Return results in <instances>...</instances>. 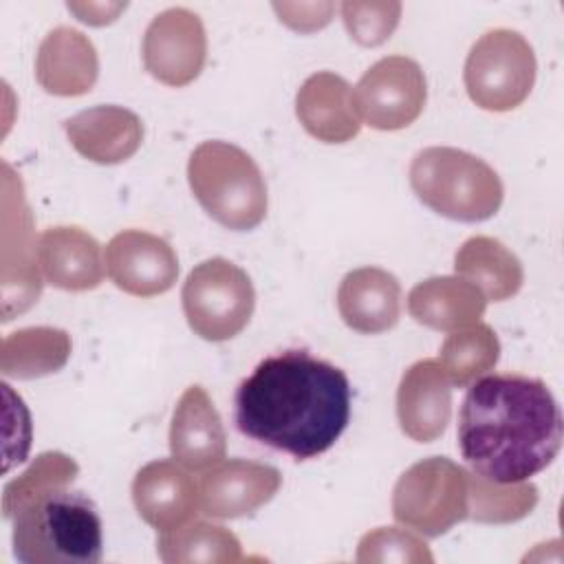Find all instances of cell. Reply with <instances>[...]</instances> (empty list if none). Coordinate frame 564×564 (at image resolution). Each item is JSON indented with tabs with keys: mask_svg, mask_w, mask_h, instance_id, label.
I'll list each match as a JSON object with an SVG mask.
<instances>
[{
	"mask_svg": "<svg viewBox=\"0 0 564 564\" xmlns=\"http://www.w3.org/2000/svg\"><path fill=\"white\" fill-rule=\"evenodd\" d=\"M401 9V2H344L341 18L357 44L379 46L399 26Z\"/></svg>",
	"mask_w": 564,
	"mask_h": 564,
	"instance_id": "83f0119b",
	"label": "cell"
},
{
	"mask_svg": "<svg viewBox=\"0 0 564 564\" xmlns=\"http://www.w3.org/2000/svg\"><path fill=\"white\" fill-rule=\"evenodd\" d=\"M156 555L165 564H234L242 560L238 538L229 529L203 520H189L176 529L161 531Z\"/></svg>",
	"mask_w": 564,
	"mask_h": 564,
	"instance_id": "cb8c5ba5",
	"label": "cell"
},
{
	"mask_svg": "<svg viewBox=\"0 0 564 564\" xmlns=\"http://www.w3.org/2000/svg\"><path fill=\"white\" fill-rule=\"evenodd\" d=\"M487 308L482 291L458 275L427 278L408 293V313L434 330H463L480 322Z\"/></svg>",
	"mask_w": 564,
	"mask_h": 564,
	"instance_id": "44dd1931",
	"label": "cell"
},
{
	"mask_svg": "<svg viewBox=\"0 0 564 564\" xmlns=\"http://www.w3.org/2000/svg\"><path fill=\"white\" fill-rule=\"evenodd\" d=\"M106 273L117 289L134 297L170 291L178 278V258L167 240L143 229L115 234L104 249Z\"/></svg>",
	"mask_w": 564,
	"mask_h": 564,
	"instance_id": "8fae6325",
	"label": "cell"
},
{
	"mask_svg": "<svg viewBox=\"0 0 564 564\" xmlns=\"http://www.w3.org/2000/svg\"><path fill=\"white\" fill-rule=\"evenodd\" d=\"M452 416V381L438 359L412 364L397 390V419L405 436L416 443L436 441Z\"/></svg>",
	"mask_w": 564,
	"mask_h": 564,
	"instance_id": "5bb4252c",
	"label": "cell"
},
{
	"mask_svg": "<svg viewBox=\"0 0 564 564\" xmlns=\"http://www.w3.org/2000/svg\"><path fill=\"white\" fill-rule=\"evenodd\" d=\"M538 505L535 485L520 482H491L469 474V511L467 518L476 522L505 524L522 520Z\"/></svg>",
	"mask_w": 564,
	"mask_h": 564,
	"instance_id": "484cf974",
	"label": "cell"
},
{
	"mask_svg": "<svg viewBox=\"0 0 564 564\" xmlns=\"http://www.w3.org/2000/svg\"><path fill=\"white\" fill-rule=\"evenodd\" d=\"M275 13L280 15V22H284L289 29L300 33H313L324 29L330 22L333 4L330 2H317V4H304V2H275Z\"/></svg>",
	"mask_w": 564,
	"mask_h": 564,
	"instance_id": "f546056e",
	"label": "cell"
},
{
	"mask_svg": "<svg viewBox=\"0 0 564 564\" xmlns=\"http://www.w3.org/2000/svg\"><path fill=\"white\" fill-rule=\"evenodd\" d=\"M302 128L322 143H346L361 130L350 84L330 70L313 73L295 95Z\"/></svg>",
	"mask_w": 564,
	"mask_h": 564,
	"instance_id": "e0dca14e",
	"label": "cell"
},
{
	"mask_svg": "<svg viewBox=\"0 0 564 564\" xmlns=\"http://www.w3.org/2000/svg\"><path fill=\"white\" fill-rule=\"evenodd\" d=\"M70 335L53 326L9 333L0 348V370L9 379H37L57 372L70 357Z\"/></svg>",
	"mask_w": 564,
	"mask_h": 564,
	"instance_id": "603a6c76",
	"label": "cell"
},
{
	"mask_svg": "<svg viewBox=\"0 0 564 564\" xmlns=\"http://www.w3.org/2000/svg\"><path fill=\"white\" fill-rule=\"evenodd\" d=\"M282 474L264 463L229 458L209 467L198 480L200 513L231 520L251 516L280 489Z\"/></svg>",
	"mask_w": 564,
	"mask_h": 564,
	"instance_id": "7c38bea8",
	"label": "cell"
},
{
	"mask_svg": "<svg viewBox=\"0 0 564 564\" xmlns=\"http://www.w3.org/2000/svg\"><path fill=\"white\" fill-rule=\"evenodd\" d=\"M500 357V341L491 326L474 324L463 330H454L441 346L438 361L449 377L452 386H469L485 372H489Z\"/></svg>",
	"mask_w": 564,
	"mask_h": 564,
	"instance_id": "d4e9b609",
	"label": "cell"
},
{
	"mask_svg": "<svg viewBox=\"0 0 564 564\" xmlns=\"http://www.w3.org/2000/svg\"><path fill=\"white\" fill-rule=\"evenodd\" d=\"M427 99L421 66L405 55H388L375 62L352 88L359 119L375 130H401L414 123Z\"/></svg>",
	"mask_w": 564,
	"mask_h": 564,
	"instance_id": "9c48e42d",
	"label": "cell"
},
{
	"mask_svg": "<svg viewBox=\"0 0 564 564\" xmlns=\"http://www.w3.org/2000/svg\"><path fill=\"white\" fill-rule=\"evenodd\" d=\"M170 454L192 471H205L227 454V434L203 386H189L172 414Z\"/></svg>",
	"mask_w": 564,
	"mask_h": 564,
	"instance_id": "9a60e30c",
	"label": "cell"
},
{
	"mask_svg": "<svg viewBox=\"0 0 564 564\" xmlns=\"http://www.w3.org/2000/svg\"><path fill=\"white\" fill-rule=\"evenodd\" d=\"M126 4H93V2H68V11H73L77 15V20H82L84 24H93V26H101V24H110L117 20L119 11H123Z\"/></svg>",
	"mask_w": 564,
	"mask_h": 564,
	"instance_id": "4dcf8cb0",
	"label": "cell"
},
{
	"mask_svg": "<svg viewBox=\"0 0 564 564\" xmlns=\"http://www.w3.org/2000/svg\"><path fill=\"white\" fill-rule=\"evenodd\" d=\"M35 256L42 278L62 291H90L104 280L101 247L82 227L44 229L37 236Z\"/></svg>",
	"mask_w": 564,
	"mask_h": 564,
	"instance_id": "2e32d148",
	"label": "cell"
},
{
	"mask_svg": "<svg viewBox=\"0 0 564 564\" xmlns=\"http://www.w3.org/2000/svg\"><path fill=\"white\" fill-rule=\"evenodd\" d=\"M70 145L88 161L117 165L128 161L143 141L139 115L123 106H95L64 121Z\"/></svg>",
	"mask_w": 564,
	"mask_h": 564,
	"instance_id": "ac0fdd59",
	"label": "cell"
},
{
	"mask_svg": "<svg viewBox=\"0 0 564 564\" xmlns=\"http://www.w3.org/2000/svg\"><path fill=\"white\" fill-rule=\"evenodd\" d=\"M143 66L161 84L181 88L192 84L207 59V35L200 18L172 7L152 18L143 35Z\"/></svg>",
	"mask_w": 564,
	"mask_h": 564,
	"instance_id": "30bf717a",
	"label": "cell"
},
{
	"mask_svg": "<svg viewBox=\"0 0 564 564\" xmlns=\"http://www.w3.org/2000/svg\"><path fill=\"white\" fill-rule=\"evenodd\" d=\"M350 419L346 372L308 350L264 357L240 381L234 421L240 434L308 460L328 452Z\"/></svg>",
	"mask_w": 564,
	"mask_h": 564,
	"instance_id": "6da1fadb",
	"label": "cell"
},
{
	"mask_svg": "<svg viewBox=\"0 0 564 564\" xmlns=\"http://www.w3.org/2000/svg\"><path fill=\"white\" fill-rule=\"evenodd\" d=\"M181 300L194 335L207 341H227L249 324L256 291L251 278L238 264L209 258L187 273Z\"/></svg>",
	"mask_w": 564,
	"mask_h": 564,
	"instance_id": "52a82bcc",
	"label": "cell"
},
{
	"mask_svg": "<svg viewBox=\"0 0 564 564\" xmlns=\"http://www.w3.org/2000/svg\"><path fill=\"white\" fill-rule=\"evenodd\" d=\"M458 278L476 284L487 300L505 302L513 297L522 282V262L500 240L491 236H471L454 256Z\"/></svg>",
	"mask_w": 564,
	"mask_h": 564,
	"instance_id": "7402d4cb",
	"label": "cell"
},
{
	"mask_svg": "<svg viewBox=\"0 0 564 564\" xmlns=\"http://www.w3.org/2000/svg\"><path fill=\"white\" fill-rule=\"evenodd\" d=\"M337 311L344 324L357 333H386L397 326L401 315V284L381 267H359L339 282Z\"/></svg>",
	"mask_w": 564,
	"mask_h": 564,
	"instance_id": "d6986e66",
	"label": "cell"
},
{
	"mask_svg": "<svg viewBox=\"0 0 564 564\" xmlns=\"http://www.w3.org/2000/svg\"><path fill=\"white\" fill-rule=\"evenodd\" d=\"M79 474V465L62 454V452H44L40 454L26 471H22L18 478L9 480L2 491V513L7 520L15 516V511L26 505L29 500L57 489L68 487Z\"/></svg>",
	"mask_w": 564,
	"mask_h": 564,
	"instance_id": "4316f807",
	"label": "cell"
},
{
	"mask_svg": "<svg viewBox=\"0 0 564 564\" xmlns=\"http://www.w3.org/2000/svg\"><path fill=\"white\" fill-rule=\"evenodd\" d=\"M357 562H434V555L421 538L397 527H379L359 540Z\"/></svg>",
	"mask_w": 564,
	"mask_h": 564,
	"instance_id": "f1b7e54d",
	"label": "cell"
},
{
	"mask_svg": "<svg viewBox=\"0 0 564 564\" xmlns=\"http://www.w3.org/2000/svg\"><path fill=\"white\" fill-rule=\"evenodd\" d=\"M562 412L542 379L485 375L458 412V447L471 474L520 482L546 469L562 447Z\"/></svg>",
	"mask_w": 564,
	"mask_h": 564,
	"instance_id": "7a4b0ae2",
	"label": "cell"
},
{
	"mask_svg": "<svg viewBox=\"0 0 564 564\" xmlns=\"http://www.w3.org/2000/svg\"><path fill=\"white\" fill-rule=\"evenodd\" d=\"M410 185L432 212L460 223L491 218L505 198L502 181L489 163L447 145L416 152L410 163Z\"/></svg>",
	"mask_w": 564,
	"mask_h": 564,
	"instance_id": "277c9868",
	"label": "cell"
},
{
	"mask_svg": "<svg viewBox=\"0 0 564 564\" xmlns=\"http://www.w3.org/2000/svg\"><path fill=\"white\" fill-rule=\"evenodd\" d=\"M13 522V555L24 564H97L104 553L95 502L68 487L22 505Z\"/></svg>",
	"mask_w": 564,
	"mask_h": 564,
	"instance_id": "3957f363",
	"label": "cell"
},
{
	"mask_svg": "<svg viewBox=\"0 0 564 564\" xmlns=\"http://www.w3.org/2000/svg\"><path fill=\"white\" fill-rule=\"evenodd\" d=\"M469 511V471L445 456H430L408 467L392 491L399 524L438 538L463 522Z\"/></svg>",
	"mask_w": 564,
	"mask_h": 564,
	"instance_id": "8992f818",
	"label": "cell"
},
{
	"mask_svg": "<svg viewBox=\"0 0 564 564\" xmlns=\"http://www.w3.org/2000/svg\"><path fill=\"white\" fill-rule=\"evenodd\" d=\"M99 75L93 42L77 29L57 26L44 35L35 55L37 84L57 97L86 95Z\"/></svg>",
	"mask_w": 564,
	"mask_h": 564,
	"instance_id": "ffe728a7",
	"label": "cell"
},
{
	"mask_svg": "<svg viewBox=\"0 0 564 564\" xmlns=\"http://www.w3.org/2000/svg\"><path fill=\"white\" fill-rule=\"evenodd\" d=\"M187 181L200 207L231 231H249L267 216V183L258 163L227 141H203L187 161Z\"/></svg>",
	"mask_w": 564,
	"mask_h": 564,
	"instance_id": "5b68a950",
	"label": "cell"
},
{
	"mask_svg": "<svg viewBox=\"0 0 564 564\" xmlns=\"http://www.w3.org/2000/svg\"><path fill=\"white\" fill-rule=\"evenodd\" d=\"M535 53L511 29H494L476 40L465 59L469 99L491 112H507L524 104L535 84Z\"/></svg>",
	"mask_w": 564,
	"mask_h": 564,
	"instance_id": "ba28073f",
	"label": "cell"
},
{
	"mask_svg": "<svg viewBox=\"0 0 564 564\" xmlns=\"http://www.w3.org/2000/svg\"><path fill=\"white\" fill-rule=\"evenodd\" d=\"M132 502L143 522L170 531L200 513L198 482L176 460H152L132 480Z\"/></svg>",
	"mask_w": 564,
	"mask_h": 564,
	"instance_id": "4fadbf2b",
	"label": "cell"
}]
</instances>
